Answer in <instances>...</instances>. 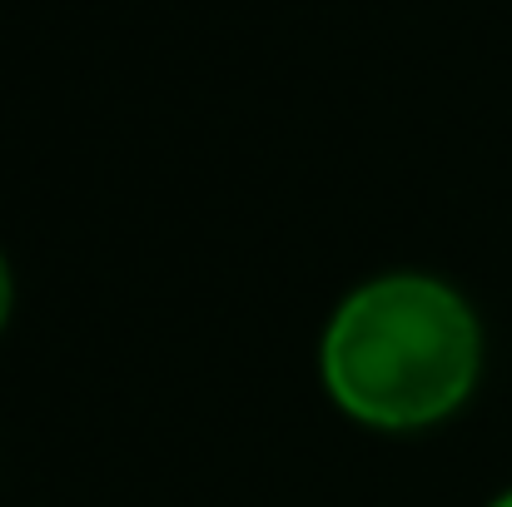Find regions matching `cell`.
I'll return each instance as SVG.
<instances>
[{"label":"cell","mask_w":512,"mask_h":507,"mask_svg":"<svg viewBox=\"0 0 512 507\" xmlns=\"http://www.w3.org/2000/svg\"><path fill=\"white\" fill-rule=\"evenodd\" d=\"M10 309H15V274H10V259L0 254V334L10 324Z\"/></svg>","instance_id":"obj_2"},{"label":"cell","mask_w":512,"mask_h":507,"mask_svg":"<svg viewBox=\"0 0 512 507\" xmlns=\"http://www.w3.org/2000/svg\"><path fill=\"white\" fill-rule=\"evenodd\" d=\"M483 373L473 304L433 274H378L358 284L324 329V393L363 428L423 433L453 418Z\"/></svg>","instance_id":"obj_1"},{"label":"cell","mask_w":512,"mask_h":507,"mask_svg":"<svg viewBox=\"0 0 512 507\" xmlns=\"http://www.w3.org/2000/svg\"><path fill=\"white\" fill-rule=\"evenodd\" d=\"M488 507H512V493H503V498H493Z\"/></svg>","instance_id":"obj_3"}]
</instances>
